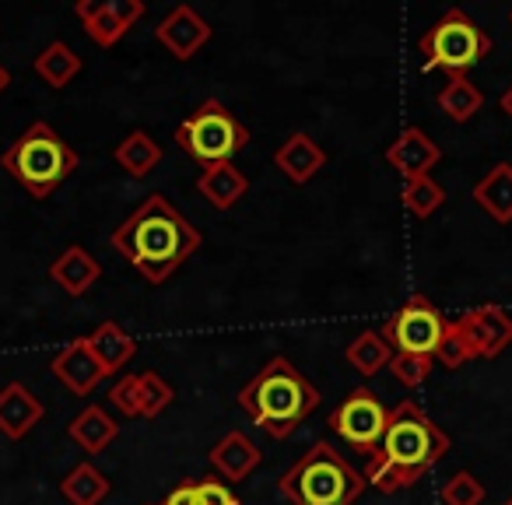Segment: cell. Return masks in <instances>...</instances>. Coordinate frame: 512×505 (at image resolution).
<instances>
[{"label": "cell", "instance_id": "6da1fadb", "mask_svg": "<svg viewBox=\"0 0 512 505\" xmlns=\"http://www.w3.org/2000/svg\"><path fill=\"white\" fill-rule=\"evenodd\" d=\"M109 242L148 285H165L204 246V232L165 193H148V200L113 228Z\"/></svg>", "mask_w": 512, "mask_h": 505}, {"label": "cell", "instance_id": "7a4b0ae2", "mask_svg": "<svg viewBox=\"0 0 512 505\" xmlns=\"http://www.w3.org/2000/svg\"><path fill=\"white\" fill-rule=\"evenodd\" d=\"M446 453L449 435L428 418L425 407L418 400H400L397 407H390L383 439L369 453L365 481L383 495H397L414 488Z\"/></svg>", "mask_w": 512, "mask_h": 505}, {"label": "cell", "instance_id": "3957f363", "mask_svg": "<svg viewBox=\"0 0 512 505\" xmlns=\"http://www.w3.org/2000/svg\"><path fill=\"white\" fill-rule=\"evenodd\" d=\"M239 407L271 439H288L320 407V390L302 376L299 365H292L288 358L278 355L242 386Z\"/></svg>", "mask_w": 512, "mask_h": 505}, {"label": "cell", "instance_id": "277c9868", "mask_svg": "<svg viewBox=\"0 0 512 505\" xmlns=\"http://www.w3.org/2000/svg\"><path fill=\"white\" fill-rule=\"evenodd\" d=\"M365 484V474H358L327 439H316L278 477V491L292 505H355Z\"/></svg>", "mask_w": 512, "mask_h": 505}, {"label": "cell", "instance_id": "5b68a950", "mask_svg": "<svg viewBox=\"0 0 512 505\" xmlns=\"http://www.w3.org/2000/svg\"><path fill=\"white\" fill-rule=\"evenodd\" d=\"M0 169L15 176L36 200H50L53 190L78 169V151L46 120H36L18 141L0 151Z\"/></svg>", "mask_w": 512, "mask_h": 505}, {"label": "cell", "instance_id": "8992f818", "mask_svg": "<svg viewBox=\"0 0 512 505\" xmlns=\"http://www.w3.org/2000/svg\"><path fill=\"white\" fill-rule=\"evenodd\" d=\"M176 144L200 165V169H207V165L232 162L249 144V130L228 113L225 102L204 99L176 127Z\"/></svg>", "mask_w": 512, "mask_h": 505}, {"label": "cell", "instance_id": "52a82bcc", "mask_svg": "<svg viewBox=\"0 0 512 505\" xmlns=\"http://www.w3.org/2000/svg\"><path fill=\"white\" fill-rule=\"evenodd\" d=\"M421 67L428 71H446V74H467L474 64H481L491 53V36L477 22H470L467 11L453 8L425 29L418 43Z\"/></svg>", "mask_w": 512, "mask_h": 505}, {"label": "cell", "instance_id": "ba28073f", "mask_svg": "<svg viewBox=\"0 0 512 505\" xmlns=\"http://www.w3.org/2000/svg\"><path fill=\"white\" fill-rule=\"evenodd\" d=\"M446 327H449V320L435 309L432 299L411 295V299H404V306L379 327V334H383V341L390 344L393 351H404V355H435Z\"/></svg>", "mask_w": 512, "mask_h": 505}, {"label": "cell", "instance_id": "9c48e42d", "mask_svg": "<svg viewBox=\"0 0 512 505\" xmlns=\"http://www.w3.org/2000/svg\"><path fill=\"white\" fill-rule=\"evenodd\" d=\"M386 418H390V411L383 407V400H379L369 386H355V390L330 411L327 428L341 442H348L351 449L369 456L372 449L379 446V439H383Z\"/></svg>", "mask_w": 512, "mask_h": 505}, {"label": "cell", "instance_id": "30bf717a", "mask_svg": "<svg viewBox=\"0 0 512 505\" xmlns=\"http://www.w3.org/2000/svg\"><path fill=\"white\" fill-rule=\"evenodd\" d=\"M74 15H78L81 29L88 32V39L109 50L141 22L144 4L141 0H78Z\"/></svg>", "mask_w": 512, "mask_h": 505}, {"label": "cell", "instance_id": "8fae6325", "mask_svg": "<svg viewBox=\"0 0 512 505\" xmlns=\"http://www.w3.org/2000/svg\"><path fill=\"white\" fill-rule=\"evenodd\" d=\"M456 327L467 337L474 358H498L512 344V316L502 306H477L456 316Z\"/></svg>", "mask_w": 512, "mask_h": 505}, {"label": "cell", "instance_id": "7c38bea8", "mask_svg": "<svg viewBox=\"0 0 512 505\" xmlns=\"http://www.w3.org/2000/svg\"><path fill=\"white\" fill-rule=\"evenodd\" d=\"M211 36H214L211 22H207L197 8H190V4H176L155 29L158 43H162L176 60H183V64L197 57V53L211 43Z\"/></svg>", "mask_w": 512, "mask_h": 505}, {"label": "cell", "instance_id": "4fadbf2b", "mask_svg": "<svg viewBox=\"0 0 512 505\" xmlns=\"http://www.w3.org/2000/svg\"><path fill=\"white\" fill-rule=\"evenodd\" d=\"M383 158L390 169H397L400 179H418L432 176V169L442 162V148L421 127H404L383 151Z\"/></svg>", "mask_w": 512, "mask_h": 505}, {"label": "cell", "instance_id": "5bb4252c", "mask_svg": "<svg viewBox=\"0 0 512 505\" xmlns=\"http://www.w3.org/2000/svg\"><path fill=\"white\" fill-rule=\"evenodd\" d=\"M50 372L71 397H88V393L99 390V383L106 379V372H102L99 358L92 355L85 337H74V341L53 358Z\"/></svg>", "mask_w": 512, "mask_h": 505}, {"label": "cell", "instance_id": "9a60e30c", "mask_svg": "<svg viewBox=\"0 0 512 505\" xmlns=\"http://www.w3.org/2000/svg\"><path fill=\"white\" fill-rule=\"evenodd\" d=\"M46 418V407L25 383H4L0 386V435L8 439H25L39 421Z\"/></svg>", "mask_w": 512, "mask_h": 505}, {"label": "cell", "instance_id": "2e32d148", "mask_svg": "<svg viewBox=\"0 0 512 505\" xmlns=\"http://www.w3.org/2000/svg\"><path fill=\"white\" fill-rule=\"evenodd\" d=\"M211 467L218 477H225V484H239L246 481V477L256 474V467H260V449H256V442L249 439L246 432H239V428H232V432L225 435V439L214 442L211 449Z\"/></svg>", "mask_w": 512, "mask_h": 505}, {"label": "cell", "instance_id": "e0dca14e", "mask_svg": "<svg viewBox=\"0 0 512 505\" xmlns=\"http://www.w3.org/2000/svg\"><path fill=\"white\" fill-rule=\"evenodd\" d=\"M274 165H278V172H285L295 186H306L323 172L327 151H323L306 130H295V134H288L285 144L274 151Z\"/></svg>", "mask_w": 512, "mask_h": 505}, {"label": "cell", "instance_id": "ac0fdd59", "mask_svg": "<svg viewBox=\"0 0 512 505\" xmlns=\"http://www.w3.org/2000/svg\"><path fill=\"white\" fill-rule=\"evenodd\" d=\"M99 278H102V264L88 253L85 246H78V242H71V246L50 264V281L64 288L71 299L88 295V288H92Z\"/></svg>", "mask_w": 512, "mask_h": 505}, {"label": "cell", "instance_id": "d6986e66", "mask_svg": "<svg viewBox=\"0 0 512 505\" xmlns=\"http://www.w3.org/2000/svg\"><path fill=\"white\" fill-rule=\"evenodd\" d=\"M197 193L214 207V211H232L242 197L249 193V179L242 169H235L232 162L207 165L197 176Z\"/></svg>", "mask_w": 512, "mask_h": 505}, {"label": "cell", "instance_id": "ffe728a7", "mask_svg": "<svg viewBox=\"0 0 512 505\" xmlns=\"http://www.w3.org/2000/svg\"><path fill=\"white\" fill-rule=\"evenodd\" d=\"M67 435H71L74 446L85 449L88 456H99L116 442V435H120V421H116L106 407L88 404L85 411L74 414V421L67 425Z\"/></svg>", "mask_w": 512, "mask_h": 505}, {"label": "cell", "instance_id": "44dd1931", "mask_svg": "<svg viewBox=\"0 0 512 505\" xmlns=\"http://www.w3.org/2000/svg\"><path fill=\"white\" fill-rule=\"evenodd\" d=\"M474 204L488 214L495 225L512 221V165L498 162L474 183Z\"/></svg>", "mask_w": 512, "mask_h": 505}, {"label": "cell", "instance_id": "7402d4cb", "mask_svg": "<svg viewBox=\"0 0 512 505\" xmlns=\"http://www.w3.org/2000/svg\"><path fill=\"white\" fill-rule=\"evenodd\" d=\"M85 341H88V348H92V355L99 358L106 376H116V372L137 355V341L116 320H102Z\"/></svg>", "mask_w": 512, "mask_h": 505}, {"label": "cell", "instance_id": "603a6c76", "mask_svg": "<svg viewBox=\"0 0 512 505\" xmlns=\"http://www.w3.org/2000/svg\"><path fill=\"white\" fill-rule=\"evenodd\" d=\"M113 158L130 179H144L162 165V144L151 134H144V130H130V134L116 144Z\"/></svg>", "mask_w": 512, "mask_h": 505}, {"label": "cell", "instance_id": "cb8c5ba5", "mask_svg": "<svg viewBox=\"0 0 512 505\" xmlns=\"http://www.w3.org/2000/svg\"><path fill=\"white\" fill-rule=\"evenodd\" d=\"M435 106H439L453 123H467L481 113L484 92L467 78V74H449V81L439 88V95H435Z\"/></svg>", "mask_w": 512, "mask_h": 505}, {"label": "cell", "instance_id": "d4e9b609", "mask_svg": "<svg viewBox=\"0 0 512 505\" xmlns=\"http://www.w3.org/2000/svg\"><path fill=\"white\" fill-rule=\"evenodd\" d=\"M390 358H393V348L383 341L379 330H362L358 337H351L348 348H344V362L358 372V376L372 379L376 372L390 369Z\"/></svg>", "mask_w": 512, "mask_h": 505}, {"label": "cell", "instance_id": "484cf974", "mask_svg": "<svg viewBox=\"0 0 512 505\" xmlns=\"http://www.w3.org/2000/svg\"><path fill=\"white\" fill-rule=\"evenodd\" d=\"M36 74L50 88H67L81 74V57L64 43V39H53L50 46H43L36 57Z\"/></svg>", "mask_w": 512, "mask_h": 505}, {"label": "cell", "instance_id": "4316f807", "mask_svg": "<svg viewBox=\"0 0 512 505\" xmlns=\"http://www.w3.org/2000/svg\"><path fill=\"white\" fill-rule=\"evenodd\" d=\"M60 495L71 505H99L109 495V477L95 463L85 460L67 470V477L60 481Z\"/></svg>", "mask_w": 512, "mask_h": 505}, {"label": "cell", "instance_id": "83f0119b", "mask_svg": "<svg viewBox=\"0 0 512 505\" xmlns=\"http://www.w3.org/2000/svg\"><path fill=\"white\" fill-rule=\"evenodd\" d=\"M400 204L414 214V218H432L442 204H446V190L435 183L432 176H418V179H404L400 186Z\"/></svg>", "mask_w": 512, "mask_h": 505}, {"label": "cell", "instance_id": "f1b7e54d", "mask_svg": "<svg viewBox=\"0 0 512 505\" xmlns=\"http://www.w3.org/2000/svg\"><path fill=\"white\" fill-rule=\"evenodd\" d=\"M172 400H176V390L158 372H137V418H158L169 411Z\"/></svg>", "mask_w": 512, "mask_h": 505}, {"label": "cell", "instance_id": "f546056e", "mask_svg": "<svg viewBox=\"0 0 512 505\" xmlns=\"http://www.w3.org/2000/svg\"><path fill=\"white\" fill-rule=\"evenodd\" d=\"M435 369V358L432 355H404V351H393L390 358V376L397 379L400 386L407 390H418Z\"/></svg>", "mask_w": 512, "mask_h": 505}, {"label": "cell", "instance_id": "4dcf8cb0", "mask_svg": "<svg viewBox=\"0 0 512 505\" xmlns=\"http://www.w3.org/2000/svg\"><path fill=\"white\" fill-rule=\"evenodd\" d=\"M432 358H435V365H442V369H449V372H456L467 362H474V351H470L467 337L460 334V327H456L453 320H449L446 334H442V341H439V348H435Z\"/></svg>", "mask_w": 512, "mask_h": 505}, {"label": "cell", "instance_id": "1f68e13d", "mask_svg": "<svg viewBox=\"0 0 512 505\" xmlns=\"http://www.w3.org/2000/svg\"><path fill=\"white\" fill-rule=\"evenodd\" d=\"M484 495H488V491H484V484L477 481L470 470H456L439 491L442 505H481Z\"/></svg>", "mask_w": 512, "mask_h": 505}, {"label": "cell", "instance_id": "d6a6232c", "mask_svg": "<svg viewBox=\"0 0 512 505\" xmlns=\"http://www.w3.org/2000/svg\"><path fill=\"white\" fill-rule=\"evenodd\" d=\"M193 495H197V505H242L239 495L221 477H200V481H193Z\"/></svg>", "mask_w": 512, "mask_h": 505}, {"label": "cell", "instance_id": "836d02e7", "mask_svg": "<svg viewBox=\"0 0 512 505\" xmlns=\"http://www.w3.org/2000/svg\"><path fill=\"white\" fill-rule=\"evenodd\" d=\"M109 404L116 407L120 414H127V418H137V372H127V376H120L113 386H109Z\"/></svg>", "mask_w": 512, "mask_h": 505}, {"label": "cell", "instance_id": "e575fe53", "mask_svg": "<svg viewBox=\"0 0 512 505\" xmlns=\"http://www.w3.org/2000/svg\"><path fill=\"white\" fill-rule=\"evenodd\" d=\"M162 505H197V495H193V481H179L169 495L162 498Z\"/></svg>", "mask_w": 512, "mask_h": 505}, {"label": "cell", "instance_id": "d590c367", "mask_svg": "<svg viewBox=\"0 0 512 505\" xmlns=\"http://www.w3.org/2000/svg\"><path fill=\"white\" fill-rule=\"evenodd\" d=\"M498 106H502V113H505V116H509V120H512V85H509V92H505L502 99H498Z\"/></svg>", "mask_w": 512, "mask_h": 505}, {"label": "cell", "instance_id": "8d00e7d4", "mask_svg": "<svg viewBox=\"0 0 512 505\" xmlns=\"http://www.w3.org/2000/svg\"><path fill=\"white\" fill-rule=\"evenodd\" d=\"M8 85H11V71L4 64H0V95L8 92Z\"/></svg>", "mask_w": 512, "mask_h": 505}, {"label": "cell", "instance_id": "74e56055", "mask_svg": "<svg viewBox=\"0 0 512 505\" xmlns=\"http://www.w3.org/2000/svg\"><path fill=\"white\" fill-rule=\"evenodd\" d=\"M502 505H512V495H509V498H505V502H502Z\"/></svg>", "mask_w": 512, "mask_h": 505}, {"label": "cell", "instance_id": "f35d334b", "mask_svg": "<svg viewBox=\"0 0 512 505\" xmlns=\"http://www.w3.org/2000/svg\"><path fill=\"white\" fill-rule=\"evenodd\" d=\"M509 22H512V11H509Z\"/></svg>", "mask_w": 512, "mask_h": 505}]
</instances>
